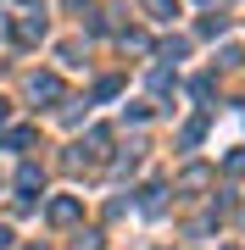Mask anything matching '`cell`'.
<instances>
[{
  "instance_id": "obj_1",
  "label": "cell",
  "mask_w": 245,
  "mask_h": 250,
  "mask_svg": "<svg viewBox=\"0 0 245 250\" xmlns=\"http://www.w3.org/2000/svg\"><path fill=\"white\" fill-rule=\"evenodd\" d=\"M45 217H50L56 228H67V223H78V200H67V195H62V200H50V211H45Z\"/></svg>"
},
{
  "instance_id": "obj_2",
  "label": "cell",
  "mask_w": 245,
  "mask_h": 250,
  "mask_svg": "<svg viewBox=\"0 0 245 250\" xmlns=\"http://www.w3.org/2000/svg\"><path fill=\"white\" fill-rule=\"evenodd\" d=\"M56 95H62V78H50V72L34 78V100H56Z\"/></svg>"
},
{
  "instance_id": "obj_3",
  "label": "cell",
  "mask_w": 245,
  "mask_h": 250,
  "mask_svg": "<svg viewBox=\"0 0 245 250\" xmlns=\"http://www.w3.org/2000/svg\"><path fill=\"white\" fill-rule=\"evenodd\" d=\"M17 39H22V45H34V39H45V17H28V22L17 28Z\"/></svg>"
},
{
  "instance_id": "obj_4",
  "label": "cell",
  "mask_w": 245,
  "mask_h": 250,
  "mask_svg": "<svg viewBox=\"0 0 245 250\" xmlns=\"http://www.w3.org/2000/svg\"><path fill=\"white\" fill-rule=\"evenodd\" d=\"M6 145H11V150H28V145H34V128H11Z\"/></svg>"
},
{
  "instance_id": "obj_5",
  "label": "cell",
  "mask_w": 245,
  "mask_h": 250,
  "mask_svg": "<svg viewBox=\"0 0 245 250\" xmlns=\"http://www.w3.org/2000/svg\"><path fill=\"white\" fill-rule=\"evenodd\" d=\"M39 184H45V172H39V167H22V172H17V189H39Z\"/></svg>"
},
{
  "instance_id": "obj_6",
  "label": "cell",
  "mask_w": 245,
  "mask_h": 250,
  "mask_svg": "<svg viewBox=\"0 0 245 250\" xmlns=\"http://www.w3.org/2000/svg\"><path fill=\"white\" fill-rule=\"evenodd\" d=\"M151 11H156V17L167 22V17H178V0H151Z\"/></svg>"
},
{
  "instance_id": "obj_7",
  "label": "cell",
  "mask_w": 245,
  "mask_h": 250,
  "mask_svg": "<svg viewBox=\"0 0 245 250\" xmlns=\"http://www.w3.org/2000/svg\"><path fill=\"white\" fill-rule=\"evenodd\" d=\"M73 250H100V233H78V245Z\"/></svg>"
},
{
  "instance_id": "obj_8",
  "label": "cell",
  "mask_w": 245,
  "mask_h": 250,
  "mask_svg": "<svg viewBox=\"0 0 245 250\" xmlns=\"http://www.w3.org/2000/svg\"><path fill=\"white\" fill-rule=\"evenodd\" d=\"M6 245H11V233H6V228H0V250H6Z\"/></svg>"
},
{
  "instance_id": "obj_9",
  "label": "cell",
  "mask_w": 245,
  "mask_h": 250,
  "mask_svg": "<svg viewBox=\"0 0 245 250\" xmlns=\"http://www.w3.org/2000/svg\"><path fill=\"white\" fill-rule=\"evenodd\" d=\"M0 123H6V100H0Z\"/></svg>"
}]
</instances>
